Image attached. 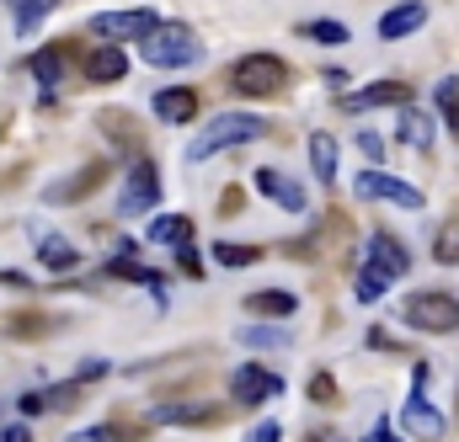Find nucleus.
<instances>
[{
    "label": "nucleus",
    "instance_id": "f257e3e1",
    "mask_svg": "<svg viewBox=\"0 0 459 442\" xmlns=\"http://www.w3.org/2000/svg\"><path fill=\"white\" fill-rule=\"evenodd\" d=\"M262 133H267V117H256V112H214L209 128L187 144V155H193V160H209V155H220L230 144H251V139H262Z\"/></svg>",
    "mask_w": 459,
    "mask_h": 442
},
{
    "label": "nucleus",
    "instance_id": "f03ea898",
    "mask_svg": "<svg viewBox=\"0 0 459 442\" xmlns=\"http://www.w3.org/2000/svg\"><path fill=\"white\" fill-rule=\"evenodd\" d=\"M139 48H144V59H150L155 70H177V64L204 59L198 32H193V27H182V21H155V27L139 38Z\"/></svg>",
    "mask_w": 459,
    "mask_h": 442
},
{
    "label": "nucleus",
    "instance_id": "7ed1b4c3",
    "mask_svg": "<svg viewBox=\"0 0 459 442\" xmlns=\"http://www.w3.org/2000/svg\"><path fill=\"white\" fill-rule=\"evenodd\" d=\"M401 320L417 326V331H428V336H449V331H459V299L455 293H438V288H428V293H406Z\"/></svg>",
    "mask_w": 459,
    "mask_h": 442
},
{
    "label": "nucleus",
    "instance_id": "20e7f679",
    "mask_svg": "<svg viewBox=\"0 0 459 442\" xmlns=\"http://www.w3.org/2000/svg\"><path fill=\"white\" fill-rule=\"evenodd\" d=\"M230 86H235L240 97H251V102L278 97V91L289 86V64H283L278 54H251V59H240V64H235Z\"/></svg>",
    "mask_w": 459,
    "mask_h": 442
},
{
    "label": "nucleus",
    "instance_id": "39448f33",
    "mask_svg": "<svg viewBox=\"0 0 459 442\" xmlns=\"http://www.w3.org/2000/svg\"><path fill=\"white\" fill-rule=\"evenodd\" d=\"M155 198H160V176H155V166H150V160H134L128 176H123V192H117V214H123V219H139V214L155 208Z\"/></svg>",
    "mask_w": 459,
    "mask_h": 442
},
{
    "label": "nucleus",
    "instance_id": "423d86ee",
    "mask_svg": "<svg viewBox=\"0 0 459 442\" xmlns=\"http://www.w3.org/2000/svg\"><path fill=\"white\" fill-rule=\"evenodd\" d=\"M352 192L368 198V203H390V208H422V192H417L411 182L390 176V171H363V176L352 182Z\"/></svg>",
    "mask_w": 459,
    "mask_h": 442
},
{
    "label": "nucleus",
    "instance_id": "0eeeda50",
    "mask_svg": "<svg viewBox=\"0 0 459 442\" xmlns=\"http://www.w3.org/2000/svg\"><path fill=\"white\" fill-rule=\"evenodd\" d=\"M422 389H428V384H411V395H406V405H401V432L417 438V442H438L449 421L438 416V405H433Z\"/></svg>",
    "mask_w": 459,
    "mask_h": 442
},
{
    "label": "nucleus",
    "instance_id": "6e6552de",
    "mask_svg": "<svg viewBox=\"0 0 459 442\" xmlns=\"http://www.w3.org/2000/svg\"><path fill=\"white\" fill-rule=\"evenodd\" d=\"M155 21H160V16H155L150 5H139V11H102V16H91V32H97L102 43H123V38H144Z\"/></svg>",
    "mask_w": 459,
    "mask_h": 442
},
{
    "label": "nucleus",
    "instance_id": "1a4fd4ad",
    "mask_svg": "<svg viewBox=\"0 0 459 442\" xmlns=\"http://www.w3.org/2000/svg\"><path fill=\"white\" fill-rule=\"evenodd\" d=\"M273 395H283V378L273 373V368H235V378H230V400L235 405H262V400H273Z\"/></svg>",
    "mask_w": 459,
    "mask_h": 442
},
{
    "label": "nucleus",
    "instance_id": "9d476101",
    "mask_svg": "<svg viewBox=\"0 0 459 442\" xmlns=\"http://www.w3.org/2000/svg\"><path fill=\"white\" fill-rule=\"evenodd\" d=\"M256 192H262L267 203H278L283 214H305V208H310V198H305V187H299L294 176H283L278 166H262V171H256Z\"/></svg>",
    "mask_w": 459,
    "mask_h": 442
},
{
    "label": "nucleus",
    "instance_id": "9b49d317",
    "mask_svg": "<svg viewBox=\"0 0 459 442\" xmlns=\"http://www.w3.org/2000/svg\"><path fill=\"white\" fill-rule=\"evenodd\" d=\"M411 102V86H401V81H374V86H363V91H352L342 97L347 112H374V107H406Z\"/></svg>",
    "mask_w": 459,
    "mask_h": 442
},
{
    "label": "nucleus",
    "instance_id": "f8f14e48",
    "mask_svg": "<svg viewBox=\"0 0 459 442\" xmlns=\"http://www.w3.org/2000/svg\"><path fill=\"white\" fill-rule=\"evenodd\" d=\"M422 21H428V5H422V0H401V5H390V11L379 16V38H385V43L411 38Z\"/></svg>",
    "mask_w": 459,
    "mask_h": 442
},
{
    "label": "nucleus",
    "instance_id": "ddd939ff",
    "mask_svg": "<svg viewBox=\"0 0 459 442\" xmlns=\"http://www.w3.org/2000/svg\"><path fill=\"white\" fill-rule=\"evenodd\" d=\"M363 251H368V261H374V267H385L390 277H406V272H411L406 245H401L395 234H385V229H379V234H368V245H363Z\"/></svg>",
    "mask_w": 459,
    "mask_h": 442
},
{
    "label": "nucleus",
    "instance_id": "4468645a",
    "mask_svg": "<svg viewBox=\"0 0 459 442\" xmlns=\"http://www.w3.org/2000/svg\"><path fill=\"white\" fill-rule=\"evenodd\" d=\"M150 107H155L160 123H187V117L198 112V91H193V86H166V91H155Z\"/></svg>",
    "mask_w": 459,
    "mask_h": 442
},
{
    "label": "nucleus",
    "instance_id": "2eb2a0df",
    "mask_svg": "<svg viewBox=\"0 0 459 442\" xmlns=\"http://www.w3.org/2000/svg\"><path fill=\"white\" fill-rule=\"evenodd\" d=\"M310 166H316L321 187H337V133H326V128L310 133Z\"/></svg>",
    "mask_w": 459,
    "mask_h": 442
},
{
    "label": "nucleus",
    "instance_id": "dca6fc26",
    "mask_svg": "<svg viewBox=\"0 0 459 442\" xmlns=\"http://www.w3.org/2000/svg\"><path fill=\"white\" fill-rule=\"evenodd\" d=\"M86 75H91L97 86H113V81H123V75H128V54H123L117 43H102V48L86 59Z\"/></svg>",
    "mask_w": 459,
    "mask_h": 442
},
{
    "label": "nucleus",
    "instance_id": "f3484780",
    "mask_svg": "<svg viewBox=\"0 0 459 442\" xmlns=\"http://www.w3.org/2000/svg\"><path fill=\"white\" fill-rule=\"evenodd\" d=\"M433 133H438V128H433V112L411 107V102L401 107V139H406L417 155H428V149H433Z\"/></svg>",
    "mask_w": 459,
    "mask_h": 442
},
{
    "label": "nucleus",
    "instance_id": "a211bd4d",
    "mask_svg": "<svg viewBox=\"0 0 459 442\" xmlns=\"http://www.w3.org/2000/svg\"><path fill=\"white\" fill-rule=\"evenodd\" d=\"M150 240L182 251V245H193V219H187V214H160V219L150 224Z\"/></svg>",
    "mask_w": 459,
    "mask_h": 442
},
{
    "label": "nucleus",
    "instance_id": "6ab92c4d",
    "mask_svg": "<svg viewBox=\"0 0 459 442\" xmlns=\"http://www.w3.org/2000/svg\"><path fill=\"white\" fill-rule=\"evenodd\" d=\"M390 283H395V277H390L385 267L363 261V272H358V283H352V299H358V304H374V299H385V293H390Z\"/></svg>",
    "mask_w": 459,
    "mask_h": 442
},
{
    "label": "nucleus",
    "instance_id": "aec40b11",
    "mask_svg": "<svg viewBox=\"0 0 459 442\" xmlns=\"http://www.w3.org/2000/svg\"><path fill=\"white\" fill-rule=\"evenodd\" d=\"M246 304H251L256 315H273V320H289V315L299 310V299H294L289 288H267V293H251Z\"/></svg>",
    "mask_w": 459,
    "mask_h": 442
},
{
    "label": "nucleus",
    "instance_id": "412c9836",
    "mask_svg": "<svg viewBox=\"0 0 459 442\" xmlns=\"http://www.w3.org/2000/svg\"><path fill=\"white\" fill-rule=\"evenodd\" d=\"M235 341H240V346H289L294 331H289V326H240Z\"/></svg>",
    "mask_w": 459,
    "mask_h": 442
},
{
    "label": "nucleus",
    "instance_id": "4be33fe9",
    "mask_svg": "<svg viewBox=\"0 0 459 442\" xmlns=\"http://www.w3.org/2000/svg\"><path fill=\"white\" fill-rule=\"evenodd\" d=\"M5 5H11V16H16V32H32V27H38L59 0H5Z\"/></svg>",
    "mask_w": 459,
    "mask_h": 442
},
{
    "label": "nucleus",
    "instance_id": "5701e85b",
    "mask_svg": "<svg viewBox=\"0 0 459 442\" xmlns=\"http://www.w3.org/2000/svg\"><path fill=\"white\" fill-rule=\"evenodd\" d=\"M155 421L160 427H209V411H198V405H160Z\"/></svg>",
    "mask_w": 459,
    "mask_h": 442
},
{
    "label": "nucleus",
    "instance_id": "b1692460",
    "mask_svg": "<svg viewBox=\"0 0 459 442\" xmlns=\"http://www.w3.org/2000/svg\"><path fill=\"white\" fill-rule=\"evenodd\" d=\"M38 261H43V267H54V272H65V267H75V261H81V251H75V245H65V240H43V245H38Z\"/></svg>",
    "mask_w": 459,
    "mask_h": 442
},
{
    "label": "nucleus",
    "instance_id": "393cba45",
    "mask_svg": "<svg viewBox=\"0 0 459 442\" xmlns=\"http://www.w3.org/2000/svg\"><path fill=\"white\" fill-rule=\"evenodd\" d=\"M438 112H444V123H449V133L459 139V81H438Z\"/></svg>",
    "mask_w": 459,
    "mask_h": 442
},
{
    "label": "nucleus",
    "instance_id": "a878e982",
    "mask_svg": "<svg viewBox=\"0 0 459 442\" xmlns=\"http://www.w3.org/2000/svg\"><path fill=\"white\" fill-rule=\"evenodd\" d=\"M59 64H65V48H43V54L32 59V75H38L43 86H54V81H59Z\"/></svg>",
    "mask_w": 459,
    "mask_h": 442
},
{
    "label": "nucleus",
    "instance_id": "bb28decb",
    "mask_svg": "<svg viewBox=\"0 0 459 442\" xmlns=\"http://www.w3.org/2000/svg\"><path fill=\"white\" fill-rule=\"evenodd\" d=\"M433 256H438L444 267H455V261H459V224H444V229H438V245H433Z\"/></svg>",
    "mask_w": 459,
    "mask_h": 442
},
{
    "label": "nucleus",
    "instance_id": "cd10ccee",
    "mask_svg": "<svg viewBox=\"0 0 459 442\" xmlns=\"http://www.w3.org/2000/svg\"><path fill=\"white\" fill-rule=\"evenodd\" d=\"M305 32H310L316 43H347V27H342V21H332V16H321V21H305Z\"/></svg>",
    "mask_w": 459,
    "mask_h": 442
},
{
    "label": "nucleus",
    "instance_id": "c85d7f7f",
    "mask_svg": "<svg viewBox=\"0 0 459 442\" xmlns=\"http://www.w3.org/2000/svg\"><path fill=\"white\" fill-rule=\"evenodd\" d=\"M214 261H220V267H251L256 251H251V245H225V240H220V245H214Z\"/></svg>",
    "mask_w": 459,
    "mask_h": 442
},
{
    "label": "nucleus",
    "instance_id": "c756f323",
    "mask_svg": "<svg viewBox=\"0 0 459 442\" xmlns=\"http://www.w3.org/2000/svg\"><path fill=\"white\" fill-rule=\"evenodd\" d=\"M358 149H363V155H374V160H385V139H379L374 128H358Z\"/></svg>",
    "mask_w": 459,
    "mask_h": 442
},
{
    "label": "nucleus",
    "instance_id": "7c9ffc66",
    "mask_svg": "<svg viewBox=\"0 0 459 442\" xmlns=\"http://www.w3.org/2000/svg\"><path fill=\"white\" fill-rule=\"evenodd\" d=\"M102 373H108V362H102V357H91V362H81L75 384H91V378H102Z\"/></svg>",
    "mask_w": 459,
    "mask_h": 442
},
{
    "label": "nucleus",
    "instance_id": "2f4dec72",
    "mask_svg": "<svg viewBox=\"0 0 459 442\" xmlns=\"http://www.w3.org/2000/svg\"><path fill=\"white\" fill-rule=\"evenodd\" d=\"M278 438H283V427H278V421H262V427H256L246 442H278Z\"/></svg>",
    "mask_w": 459,
    "mask_h": 442
},
{
    "label": "nucleus",
    "instance_id": "473e14b6",
    "mask_svg": "<svg viewBox=\"0 0 459 442\" xmlns=\"http://www.w3.org/2000/svg\"><path fill=\"white\" fill-rule=\"evenodd\" d=\"M0 442H32V432L22 421H11V427H0Z\"/></svg>",
    "mask_w": 459,
    "mask_h": 442
},
{
    "label": "nucleus",
    "instance_id": "72a5a7b5",
    "mask_svg": "<svg viewBox=\"0 0 459 442\" xmlns=\"http://www.w3.org/2000/svg\"><path fill=\"white\" fill-rule=\"evenodd\" d=\"M86 438L91 442H123V432H117V427H97V432H86Z\"/></svg>",
    "mask_w": 459,
    "mask_h": 442
},
{
    "label": "nucleus",
    "instance_id": "f704fd0d",
    "mask_svg": "<svg viewBox=\"0 0 459 442\" xmlns=\"http://www.w3.org/2000/svg\"><path fill=\"white\" fill-rule=\"evenodd\" d=\"M321 81H326V86H337V91H342V86H347V70H321Z\"/></svg>",
    "mask_w": 459,
    "mask_h": 442
},
{
    "label": "nucleus",
    "instance_id": "c9c22d12",
    "mask_svg": "<svg viewBox=\"0 0 459 442\" xmlns=\"http://www.w3.org/2000/svg\"><path fill=\"white\" fill-rule=\"evenodd\" d=\"M0 283H5V288H27V277H22V272H0Z\"/></svg>",
    "mask_w": 459,
    "mask_h": 442
},
{
    "label": "nucleus",
    "instance_id": "e433bc0d",
    "mask_svg": "<svg viewBox=\"0 0 459 442\" xmlns=\"http://www.w3.org/2000/svg\"><path fill=\"white\" fill-rule=\"evenodd\" d=\"M363 442H401V438H390L385 427H374V432H368V438H363Z\"/></svg>",
    "mask_w": 459,
    "mask_h": 442
}]
</instances>
